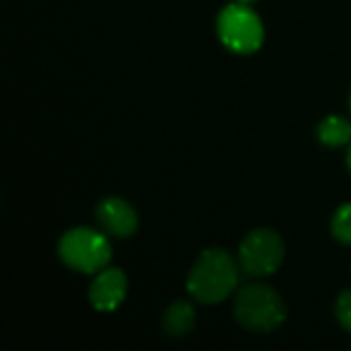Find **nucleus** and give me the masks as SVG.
Instances as JSON below:
<instances>
[{
    "instance_id": "nucleus-1",
    "label": "nucleus",
    "mask_w": 351,
    "mask_h": 351,
    "mask_svg": "<svg viewBox=\"0 0 351 351\" xmlns=\"http://www.w3.org/2000/svg\"><path fill=\"white\" fill-rule=\"evenodd\" d=\"M241 263L228 251L220 247H210L202 251L187 274V292L199 304H220L239 286Z\"/></svg>"
},
{
    "instance_id": "nucleus-2",
    "label": "nucleus",
    "mask_w": 351,
    "mask_h": 351,
    "mask_svg": "<svg viewBox=\"0 0 351 351\" xmlns=\"http://www.w3.org/2000/svg\"><path fill=\"white\" fill-rule=\"evenodd\" d=\"M234 319L253 333H271L288 319L284 298L267 284H247L234 298Z\"/></svg>"
},
{
    "instance_id": "nucleus-3",
    "label": "nucleus",
    "mask_w": 351,
    "mask_h": 351,
    "mask_svg": "<svg viewBox=\"0 0 351 351\" xmlns=\"http://www.w3.org/2000/svg\"><path fill=\"white\" fill-rule=\"evenodd\" d=\"M111 243L103 230L76 226L62 234L58 255L62 263L78 274L95 276L111 263Z\"/></svg>"
},
{
    "instance_id": "nucleus-4",
    "label": "nucleus",
    "mask_w": 351,
    "mask_h": 351,
    "mask_svg": "<svg viewBox=\"0 0 351 351\" xmlns=\"http://www.w3.org/2000/svg\"><path fill=\"white\" fill-rule=\"evenodd\" d=\"M216 31L220 41L234 53H253L263 45L265 27L261 16L245 2L226 4L216 19Z\"/></svg>"
},
{
    "instance_id": "nucleus-5",
    "label": "nucleus",
    "mask_w": 351,
    "mask_h": 351,
    "mask_svg": "<svg viewBox=\"0 0 351 351\" xmlns=\"http://www.w3.org/2000/svg\"><path fill=\"white\" fill-rule=\"evenodd\" d=\"M286 257V245L280 232L271 228L251 230L239 245V263L247 276L267 278L276 274Z\"/></svg>"
},
{
    "instance_id": "nucleus-6",
    "label": "nucleus",
    "mask_w": 351,
    "mask_h": 351,
    "mask_svg": "<svg viewBox=\"0 0 351 351\" xmlns=\"http://www.w3.org/2000/svg\"><path fill=\"white\" fill-rule=\"evenodd\" d=\"M95 218L109 239H130L138 230V214L130 202L111 195L97 204Z\"/></svg>"
},
{
    "instance_id": "nucleus-7",
    "label": "nucleus",
    "mask_w": 351,
    "mask_h": 351,
    "mask_svg": "<svg viewBox=\"0 0 351 351\" xmlns=\"http://www.w3.org/2000/svg\"><path fill=\"white\" fill-rule=\"evenodd\" d=\"M128 296V278L119 267H105L95 274L88 286V302L99 313L117 311Z\"/></svg>"
},
{
    "instance_id": "nucleus-8",
    "label": "nucleus",
    "mask_w": 351,
    "mask_h": 351,
    "mask_svg": "<svg viewBox=\"0 0 351 351\" xmlns=\"http://www.w3.org/2000/svg\"><path fill=\"white\" fill-rule=\"evenodd\" d=\"M195 306L191 300H175L167 306L162 315V331L169 337H185L195 327Z\"/></svg>"
},
{
    "instance_id": "nucleus-9",
    "label": "nucleus",
    "mask_w": 351,
    "mask_h": 351,
    "mask_svg": "<svg viewBox=\"0 0 351 351\" xmlns=\"http://www.w3.org/2000/svg\"><path fill=\"white\" fill-rule=\"evenodd\" d=\"M319 142L329 148H341L351 144V121L343 115H327L317 125Z\"/></svg>"
},
{
    "instance_id": "nucleus-10",
    "label": "nucleus",
    "mask_w": 351,
    "mask_h": 351,
    "mask_svg": "<svg viewBox=\"0 0 351 351\" xmlns=\"http://www.w3.org/2000/svg\"><path fill=\"white\" fill-rule=\"evenodd\" d=\"M331 232H333V237H335L339 243L351 245V202L339 206L337 212L333 214Z\"/></svg>"
},
{
    "instance_id": "nucleus-11",
    "label": "nucleus",
    "mask_w": 351,
    "mask_h": 351,
    "mask_svg": "<svg viewBox=\"0 0 351 351\" xmlns=\"http://www.w3.org/2000/svg\"><path fill=\"white\" fill-rule=\"evenodd\" d=\"M335 315H337L339 325L348 333H351V290H346V292L339 294L337 304H335Z\"/></svg>"
},
{
    "instance_id": "nucleus-12",
    "label": "nucleus",
    "mask_w": 351,
    "mask_h": 351,
    "mask_svg": "<svg viewBox=\"0 0 351 351\" xmlns=\"http://www.w3.org/2000/svg\"><path fill=\"white\" fill-rule=\"evenodd\" d=\"M346 160H348V169H350V173H351V144H350V150H348V156H346Z\"/></svg>"
},
{
    "instance_id": "nucleus-13",
    "label": "nucleus",
    "mask_w": 351,
    "mask_h": 351,
    "mask_svg": "<svg viewBox=\"0 0 351 351\" xmlns=\"http://www.w3.org/2000/svg\"><path fill=\"white\" fill-rule=\"evenodd\" d=\"M239 2H245V4H253L255 0H239Z\"/></svg>"
},
{
    "instance_id": "nucleus-14",
    "label": "nucleus",
    "mask_w": 351,
    "mask_h": 351,
    "mask_svg": "<svg viewBox=\"0 0 351 351\" xmlns=\"http://www.w3.org/2000/svg\"><path fill=\"white\" fill-rule=\"evenodd\" d=\"M350 109H351V95H350Z\"/></svg>"
}]
</instances>
